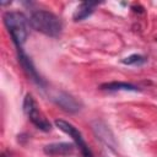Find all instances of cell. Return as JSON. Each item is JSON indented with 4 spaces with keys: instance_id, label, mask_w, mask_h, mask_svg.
<instances>
[{
    "instance_id": "6da1fadb",
    "label": "cell",
    "mask_w": 157,
    "mask_h": 157,
    "mask_svg": "<svg viewBox=\"0 0 157 157\" xmlns=\"http://www.w3.org/2000/svg\"><path fill=\"white\" fill-rule=\"evenodd\" d=\"M28 21H29V25L36 31L49 37H58L63 29V23L60 18L53 12H49L45 10L33 11Z\"/></svg>"
},
{
    "instance_id": "7a4b0ae2",
    "label": "cell",
    "mask_w": 157,
    "mask_h": 157,
    "mask_svg": "<svg viewBox=\"0 0 157 157\" xmlns=\"http://www.w3.org/2000/svg\"><path fill=\"white\" fill-rule=\"evenodd\" d=\"M28 20L17 11H9L4 15V23L11 34L16 47H22L28 37Z\"/></svg>"
},
{
    "instance_id": "3957f363",
    "label": "cell",
    "mask_w": 157,
    "mask_h": 157,
    "mask_svg": "<svg viewBox=\"0 0 157 157\" xmlns=\"http://www.w3.org/2000/svg\"><path fill=\"white\" fill-rule=\"evenodd\" d=\"M23 112L26 113V115L29 118V120L32 121L33 125H36L39 130L42 131H50L52 129V124L45 119V117L39 112L33 97L31 94H27L25 97L23 101Z\"/></svg>"
},
{
    "instance_id": "277c9868",
    "label": "cell",
    "mask_w": 157,
    "mask_h": 157,
    "mask_svg": "<svg viewBox=\"0 0 157 157\" xmlns=\"http://www.w3.org/2000/svg\"><path fill=\"white\" fill-rule=\"evenodd\" d=\"M55 125H56L61 131H64L65 134H67L69 136L72 137V140L75 141L76 146L80 148L82 157H93V153H92L91 148L88 147V145L85 142V140H83L81 132H80L72 124H70L69 121L63 120V119H56V120H55Z\"/></svg>"
},
{
    "instance_id": "5b68a950",
    "label": "cell",
    "mask_w": 157,
    "mask_h": 157,
    "mask_svg": "<svg viewBox=\"0 0 157 157\" xmlns=\"http://www.w3.org/2000/svg\"><path fill=\"white\" fill-rule=\"evenodd\" d=\"M16 50H17V58H18V63L21 64L22 69L25 70V72L28 75V77L34 82L37 83L38 86L40 87H44L45 86V82L43 81V78L39 76V74L37 72L32 60L27 56V54L23 52L22 47H16Z\"/></svg>"
},
{
    "instance_id": "8992f818",
    "label": "cell",
    "mask_w": 157,
    "mask_h": 157,
    "mask_svg": "<svg viewBox=\"0 0 157 157\" xmlns=\"http://www.w3.org/2000/svg\"><path fill=\"white\" fill-rule=\"evenodd\" d=\"M74 152V145L69 142L49 144L44 147V153L49 156H67Z\"/></svg>"
},
{
    "instance_id": "52a82bcc",
    "label": "cell",
    "mask_w": 157,
    "mask_h": 157,
    "mask_svg": "<svg viewBox=\"0 0 157 157\" xmlns=\"http://www.w3.org/2000/svg\"><path fill=\"white\" fill-rule=\"evenodd\" d=\"M63 109H65L66 112H70V113H74V112H77L80 109V104L78 102L72 98L71 96H69L67 93H64V92H60L56 97L53 98Z\"/></svg>"
},
{
    "instance_id": "ba28073f",
    "label": "cell",
    "mask_w": 157,
    "mask_h": 157,
    "mask_svg": "<svg viewBox=\"0 0 157 157\" xmlns=\"http://www.w3.org/2000/svg\"><path fill=\"white\" fill-rule=\"evenodd\" d=\"M96 5H98V2H91V1L81 2L77 6V9H76V11L74 13V20L75 21H82V20L87 18L88 16L92 15L93 9H94Z\"/></svg>"
},
{
    "instance_id": "9c48e42d",
    "label": "cell",
    "mask_w": 157,
    "mask_h": 157,
    "mask_svg": "<svg viewBox=\"0 0 157 157\" xmlns=\"http://www.w3.org/2000/svg\"><path fill=\"white\" fill-rule=\"evenodd\" d=\"M102 90L105 91H139V88L129 82H121V81H113V82H108V83H103L101 85Z\"/></svg>"
},
{
    "instance_id": "30bf717a",
    "label": "cell",
    "mask_w": 157,
    "mask_h": 157,
    "mask_svg": "<svg viewBox=\"0 0 157 157\" xmlns=\"http://www.w3.org/2000/svg\"><path fill=\"white\" fill-rule=\"evenodd\" d=\"M145 61H146L145 56H142L140 54H132V55L123 59V64H126V65H137V64H142Z\"/></svg>"
},
{
    "instance_id": "8fae6325",
    "label": "cell",
    "mask_w": 157,
    "mask_h": 157,
    "mask_svg": "<svg viewBox=\"0 0 157 157\" xmlns=\"http://www.w3.org/2000/svg\"><path fill=\"white\" fill-rule=\"evenodd\" d=\"M156 40H157V38H156Z\"/></svg>"
}]
</instances>
